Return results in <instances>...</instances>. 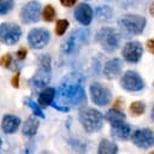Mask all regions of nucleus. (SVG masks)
<instances>
[{
	"mask_svg": "<svg viewBox=\"0 0 154 154\" xmlns=\"http://www.w3.org/2000/svg\"><path fill=\"white\" fill-rule=\"evenodd\" d=\"M26 53H28V51H26V48L25 47H22L20 49H18L17 52H16V55H17V59L18 60H23L25 57H26Z\"/></svg>",
	"mask_w": 154,
	"mask_h": 154,
	"instance_id": "nucleus-30",
	"label": "nucleus"
},
{
	"mask_svg": "<svg viewBox=\"0 0 154 154\" xmlns=\"http://www.w3.org/2000/svg\"><path fill=\"white\" fill-rule=\"evenodd\" d=\"M125 118H126L125 114L120 109H117V108H111L105 114V119L111 123V126L120 124V123H125Z\"/></svg>",
	"mask_w": 154,
	"mask_h": 154,
	"instance_id": "nucleus-19",
	"label": "nucleus"
},
{
	"mask_svg": "<svg viewBox=\"0 0 154 154\" xmlns=\"http://www.w3.org/2000/svg\"><path fill=\"white\" fill-rule=\"evenodd\" d=\"M146 25H147L146 17L136 13H126L120 16L118 19L120 35L126 38H130L131 36L141 35L144 31Z\"/></svg>",
	"mask_w": 154,
	"mask_h": 154,
	"instance_id": "nucleus-2",
	"label": "nucleus"
},
{
	"mask_svg": "<svg viewBox=\"0 0 154 154\" xmlns=\"http://www.w3.org/2000/svg\"><path fill=\"white\" fill-rule=\"evenodd\" d=\"M144 111H146V105L142 101H132L129 106V112L131 113V116H135V117L142 116Z\"/></svg>",
	"mask_w": 154,
	"mask_h": 154,
	"instance_id": "nucleus-23",
	"label": "nucleus"
},
{
	"mask_svg": "<svg viewBox=\"0 0 154 154\" xmlns=\"http://www.w3.org/2000/svg\"><path fill=\"white\" fill-rule=\"evenodd\" d=\"M20 119L13 114H5L1 120V130L5 134H13L18 130Z\"/></svg>",
	"mask_w": 154,
	"mask_h": 154,
	"instance_id": "nucleus-16",
	"label": "nucleus"
},
{
	"mask_svg": "<svg viewBox=\"0 0 154 154\" xmlns=\"http://www.w3.org/2000/svg\"><path fill=\"white\" fill-rule=\"evenodd\" d=\"M38 125H40V123H38V120L35 117H29L25 120V123H24V125L22 128L23 135L24 136H29V137L34 136L36 134L37 129H38Z\"/></svg>",
	"mask_w": 154,
	"mask_h": 154,
	"instance_id": "nucleus-20",
	"label": "nucleus"
},
{
	"mask_svg": "<svg viewBox=\"0 0 154 154\" xmlns=\"http://www.w3.org/2000/svg\"><path fill=\"white\" fill-rule=\"evenodd\" d=\"M111 135L118 140H128L132 135L131 126L128 123H120L117 125H112L111 126Z\"/></svg>",
	"mask_w": 154,
	"mask_h": 154,
	"instance_id": "nucleus-17",
	"label": "nucleus"
},
{
	"mask_svg": "<svg viewBox=\"0 0 154 154\" xmlns=\"http://www.w3.org/2000/svg\"><path fill=\"white\" fill-rule=\"evenodd\" d=\"M97 154H118V146L109 140H101L97 147Z\"/></svg>",
	"mask_w": 154,
	"mask_h": 154,
	"instance_id": "nucleus-21",
	"label": "nucleus"
},
{
	"mask_svg": "<svg viewBox=\"0 0 154 154\" xmlns=\"http://www.w3.org/2000/svg\"><path fill=\"white\" fill-rule=\"evenodd\" d=\"M119 84L120 87L126 90V91H140L144 88V81L143 78L140 76L138 72L134 71V70H128L125 71L120 79H119Z\"/></svg>",
	"mask_w": 154,
	"mask_h": 154,
	"instance_id": "nucleus-8",
	"label": "nucleus"
},
{
	"mask_svg": "<svg viewBox=\"0 0 154 154\" xmlns=\"http://www.w3.org/2000/svg\"><path fill=\"white\" fill-rule=\"evenodd\" d=\"M38 70L35 72V75L31 77L30 83L36 87V88H42L46 87L52 77V66H51V57L48 54H42L40 55L38 59Z\"/></svg>",
	"mask_w": 154,
	"mask_h": 154,
	"instance_id": "nucleus-6",
	"label": "nucleus"
},
{
	"mask_svg": "<svg viewBox=\"0 0 154 154\" xmlns=\"http://www.w3.org/2000/svg\"><path fill=\"white\" fill-rule=\"evenodd\" d=\"M40 13H41V5L37 1H30L23 5L19 12V17L22 23L24 24H31L36 23L40 19Z\"/></svg>",
	"mask_w": 154,
	"mask_h": 154,
	"instance_id": "nucleus-12",
	"label": "nucleus"
},
{
	"mask_svg": "<svg viewBox=\"0 0 154 154\" xmlns=\"http://www.w3.org/2000/svg\"><path fill=\"white\" fill-rule=\"evenodd\" d=\"M26 41L29 46L34 49H41L46 47L51 41V34L47 29L43 28H34L28 32Z\"/></svg>",
	"mask_w": 154,
	"mask_h": 154,
	"instance_id": "nucleus-10",
	"label": "nucleus"
},
{
	"mask_svg": "<svg viewBox=\"0 0 154 154\" xmlns=\"http://www.w3.org/2000/svg\"><path fill=\"white\" fill-rule=\"evenodd\" d=\"M24 154H31V153H30V149H29L28 147L25 148V150H24Z\"/></svg>",
	"mask_w": 154,
	"mask_h": 154,
	"instance_id": "nucleus-36",
	"label": "nucleus"
},
{
	"mask_svg": "<svg viewBox=\"0 0 154 154\" xmlns=\"http://www.w3.org/2000/svg\"><path fill=\"white\" fill-rule=\"evenodd\" d=\"M69 25H70V23H69L67 19H58L57 23H55V28H54L55 34H57L58 36H63V35L66 32Z\"/></svg>",
	"mask_w": 154,
	"mask_h": 154,
	"instance_id": "nucleus-26",
	"label": "nucleus"
},
{
	"mask_svg": "<svg viewBox=\"0 0 154 154\" xmlns=\"http://www.w3.org/2000/svg\"><path fill=\"white\" fill-rule=\"evenodd\" d=\"M19 72H17L13 77H12V79H11V84H12V87L13 88H18L19 87Z\"/></svg>",
	"mask_w": 154,
	"mask_h": 154,
	"instance_id": "nucleus-31",
	"label": "nucleus"
},
{
	"mask_svg": "<svg viewBox=\"0 0 154 154\" xmlns=\"http://www.w3.org/2000/svg\"><path fill=\"white\" fill-rule=\"evenodd\" d=\"M11 64H12V57L10 53H6L0 58V65L2 67H8Z\"/></svg>",
	"mask_w": 154,
	"mask_h": 154,
	"instance_id": "nucleus-28",
	"label": "nucleus"
},
{
	"mask_svg": "<svg viewBox=\"0 0 154 154\" xmlns=\"http://www.w3.org/2000/svg\"><path fill=\"white\" fill-rule=\"evenodd\" d=\"M146 48L149 53L154 54V37H150L146 41Z\"/></svg>",
	"mask_w": 154,
	"mask_h": 154,
	"instance_id": "nucleus-29",
	"label": "nucleus"
},
{
	"mask_svg": "<svg viewBox=\"0 0 154 154\" xmlns=\"http://www.w3.org/2000/svg\"><path fill=\"white\" fill-rule=\"evenodd\" d=\"M131 141L136 147L147 149V148H150L154 146V134L148 128L137 129L132 132Z\"/></svg>",
	"mask_w": 154,
	"mask_h": 154,
	"instance_id": "nucleus-13",
	"label": "nucleus"
},
{
	"mask_svg": "<svg viewBox=\"0 0 154 154\" xmlns=\"http://www.w3.org/2000/svg\"><path fill=\"white\" fill-rule=\"evenodd\" d=\"M89 94H90V99H91L93 103L96 106H100V107L107 106L112 99L111 90L106 85H103L99 82H93L89 85Z\"/></svg>",
	"mask_w": 154,
	"mask_h": 154,
	"instance_id": "nucleus-7",
	"label": "nucleus"
},
{
	"mask_svg": "<svg viewBox=\"0 0 154 154\" xmlns=\"http://www.w3.org/2000/svg\"><path fill=\"white\" fill-rule=\"evenodd\" d=\"M57 96V90L54 88L47 87L45 88L40 94H38V105L41 107H47V106H52L54 99Z\"/></svg>",
	"mask_w": 154,
	"mask_h": 154,
	"instance_id": "nucleus-18",
	"label": "nucleus"
},
{
	"mask_svg": "<svg viewBox=\"0 0 154 154\" xmlns=\"http://www.w3.org/2000/svg\"><path fill=\"white\" fill-rule=\"evenodd\" d=\"M78 120L82 124L83 129L87 132L91 134L99 131L102 128L103 114L93 107H84L78 113Z\"/></svg>",
	"mask_w": 154,
	"mask_h": 154,
	"instance_id": "nucleus-4",
	"label": "nucleus"
},
{
	"mask_svg": "<svg viewBox=\"0 0 154 154\" xmlns=\"http://www.w3.org/2000/svg\"><path fill=\"white\" fill-rule=\"evenodd\" d=\"M40 154H54V153H52V152H49V150H42Z\"/></svg>",
	"mask_w": 154,
	"mask_h": 154,
	"instance_id": "nucleus-35",
	"label": "nucleus"
},
{
	"mask_svg": "<svg viewBox=\"0 0 154 154\" xmlns=\"http://www.w3.org/2000/svg\"><path fill=\"white\" fill-rule=\"evenodd\" d=\"M84 78L79 73H69L64 77L60 87L57 90V102L58 105L69 107L70 106H79L87 101L85 91L82 87V82ZM70 108V107H69Z\"/></svg>",
	"mask_w": 154,
	"mask_h": 154,
	"instance_id": "nucleus-1",
	"label": "nucleus"
},
{
	"mask_svg": "<svg viewBox=\"0 0 154 154\" xmlns=\"http://www.w3.org/2000/svg\"><path fill=\"white\" fill-rule=\"evenodd\" d=\"M123 70V61L119 58H112L107 60L102 66V72L108 79H114L120 76Z\"/></svg>",
	"mask_w": 154,
	"mask_h": 154,
	"instance_id": "nucleus-15",
	"label": "nucleus"
},
{
	"mask_svg": "<svg viewBox=\"0 0 154 154\" xmlns=\"http://www.w3.org/2000/svg\"><path fill=\"white\" fill-rule=\"evenodd\" d=\"M89 41V30L85 28L76 29L71 31L67 37H65L60 43V52L63 54H71L73 53L79 46L87 45Z\"/></svg>",
	"mask_w": 154,
	"mask_h": 154,
	"instance_id": "nucleus-5",
	"label": "nucleus"
},
{
	"mask_svg": "<svg viewBox=\"0 0 154 154\" xmlns=\"http://www.w3.org/2000/svg\"><path fill=\"white\" fill-rule=\"evenodd\" d=\"M153 87H154V82H153Z\"/></svg>",
	"mask_w": 154,
	"mask_h": 154,
	"instance_id": "nucleus-38",
	"label": "nucleus"
},
{
	"mask_svg": "<svg viewBox=\"0 0 154 154\" xmlns=\"http://www.w3.org/2000/svg\"><path fill=\"white\" fill-rule=\"evenodd\" d=\"M42 18H43L45 22H48V23L54 20V18H55V10H54V7L52 5L48 4V5H46L43 7V10H42Z\"/></svg>",
	"mask_w": 154,
	"mask_h": 154,
	"instance_id": "nucleus-25",
	"label": "nucleus"
},
{
	"mask_svg": "<svg viewBox=\"0 0 154 154\" xmlns=\"http://www.w3.org/2000/svg\"><path fill=\"white\" fill-rule=\"evenodd\" d=\"M94 13L99 20H108L113 16V11H112L111 6H108V5H100V6L95 7Z\"/></svg>",
	"mask_w": 154,
	"mask_h": 154,
	"instance_id": "nucleus-22",
	"label": "nucleus"
},
{
	"mask_svg": "<svg viewBox=\"0 0 154 154\" xmlns=\"http://www.w3.org/2000/svg\"><path fill=\"white\" fill-rule=\"evenodd\" d=\"M24 103L32 111V113L36 116V117H40V118H45V114H43V112H42V109L40 108V106L32 100V99H30V97H25L24 99Z\"/></svg>",
	"mask_w": 154,
	"mask_h": 154,
	"instance_id": "nucleus-24",
	"label": "nucleus"
},
{
	"mask_svg": "<svg viewBox=\"0 0 154 154\" xmlns=\"http://www.w3.org/2000/svg\"><path fill=\"white\" fill-rule=\"evenodd\" d=\"M143 55V46L140 41H129L122 48V57L129 64H136Z\"/></svg>",
	"mask_w": 154,
	"mask_h": 154,
	"instance_id": "nucleus-11",
	"label": "nucleus"
},
{
	"mask_svg": "<svg viewBox=\"0 0 154 154\" xmlns=\"http://www.w3.org/2000/svg\"><path fill=\"white\" fill-rule=\"evenodd\" d=\"M150 118H152V120L154 122V106L152 107V111H150Z\"/></svg>",
	"mask_w": 154,
	"mask_h": 154,
	"instance_id": "nucleus-34",
	"label": "nucleus"
},
{
	"mask_svg": "<svg viewBox=\"0 0 154 154\" xmlns=\"http://www.w3.org/2000/svg\"><path fill=\"white\" fill-rule=\"evenodd\" d=\"M120 40H122L120 32L111 26L100 28L95 34V41L107 53H112L117 51L118 47L120 46Z\"/></svg>",
	"mask_w": 154,
	"mask_h": 154,
	"instance_id": "nucleus-3",
	"label": "nucleus"
},
{
	"mask_svg": "<svg viewBox=\"0 0 154 154\" xmlns=\"http://www.w3.org/2000/svg\"><path fill=\"white\" fill-rule=\"evenodd\" d=\"M75 19L83 26H88L91 22H93V17H94V11L90 7V5L85 4V2H81L76 6L75 12H73Z\"/></svg>",
	"mask_w": 154,
	"mask_h": 154,
	"instance_id": "nucleus-14",
	"label": "nucleus"
},
{
	"mask_svg": "<svg viewBox=\"0 0 154 154\" xmlns=\"http://www.w3.org/2000/svg\"><path fill=\"white\" fill-rule=\"evenodd\" d=\"M14 0H0V16H5L12 11Z\"/></svg>",
	"mask_w": 154,
	"mask_h": 154,
	"instance_id": "nucleus-27",
	"label": "nucleus"
},
{
	"mask_svg": "<svg viewBox=\"0 0 154 154\" xmlns=\"http://www.w3.org/2000/svg\"><path fill=\"white\" fill-rule=\"evenodd\" d=\"M149 154H154V150H153V152H150V153H149Z\"/></svg>",
	"mask_w": 154,
	"mask_h": 154,
	"instance_id": "nucleus-37",
	"label": "nucleus"
},
{
	"mask_svg": "<svg viewBox=\"0 0 154 154\" xmlns=\"http://www.w3.org/2000/svg\"><path fill=\"white\" fill-rule=\"evenodd\" d=\"M148 12H149V14H150L152 17H154V1H152V2L149 4V6H148Z\"/></svg>",
	"mask_w": 154,
	"mask_h": 154,
	"instance_id": "nucleus-33",
	"label": "nucleus"
},
{
	"mask_svg": "<svg viewBox=\"0 0 154 154\" xmlns=\"http://www.w3.org/2000/svg\"><path fill=\"white\" fill-rule=\"evenodd\" d=\"M22 36V29L18 24L11 23V22H5L0 24V40L7 45L12 46L16 45Z\"/></svg>",
	"mask_w": 154,
	"mask_h": 154,
	"instance_id": "nucleus-9",
	"label": "nucleus"
},
{
	"mask_svg": "<svg viewBox=\"0 0 154 154\" xmlns=\"http://www.w3.org/2000/svg\"><path fill=\"white\" fill-rule=\"evenodd\" d=\"M59 1H60V4H61L63 6H65V7H72V6H75L76 2H77V0H59Z\"/></svg>",
	"mask_w": 154,
	"mask_h": 154,
	"instance_id": "nucleus-32",
	"label": "nucleus"
}]
</instances>
